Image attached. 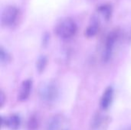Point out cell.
<instances>
[{
  "mask_svg": "<svg viewBox=\"0 0 131 130\" xmlns=\"http://www.w3.org/2000/svg\"><path fill=\"white\" fill-rule=\"evenodd\" d=\"M78 31V25L71 18L61 19L55 26L54 32L61 39H69L75 35Z\"/></svg>",
  "mask_w": 131,
  "mask_h": 130,
  "instance_id": "obj_1",
  "label": "cell"
},
{
  "mask_svg": "<svg viewBox=\"0 0 131 130\" xmlns=\"http://www.w3.org/2000/svg\"><path fill=\"white\" fill-rule=\"evenodd\" d=\"M19 15V9L14 5L5 7L1 15V23L4 27H11L15 24Z\"/></svg>",
  "mask_w": 131,
  "mask_h": 130,
  "instance_id": "obj_2",
  "label": "cell"
},
{
  "mask_svg": "<svg viewBox=\"0 0 131 130\" xmlns=\"http://www.w3.org/2000/svg\"><path fill=\"white\" fill-rule=\"evenodd\" d=\"M59 90L55 83L51 82L44 85L40 90V97L46 103H53L58 97Z\"/></svg>",
  "mask_w": 131,
  "mask_h": 130,
  "instance_id": "obj_3",
  "label": "cell"
},
{
  "mask_svg": "<svg viewBox=\"0 0 131 130\" xmlns=\"http://www.w3.org/2000/svg\"><path fill=\"white\" fill-rule=\"evenodd\" d=\"M110 117L102 113H96L91 119L90 130H105L110 123Z\"/></svg>",
  "mask_w": 131,
  "mask_h": 130,
  "instance_id": "obj_4",
  "label": "cell"
},
{
  "mask_svg": "<svg viewBox=\"0 0 131 130\" xmlns=\"http://www.w3.org/2000/svg\"><path fill=\"white\" fill-rule=\"evenodd\" d=\"M116 39H117V35L114 32H112L108 35L102 52V60L104 62H108L111 60L113 54Z\"/></svg>",
  "mask_w": 131,
  "mask_h": 130,
  "instance_id": "obj_5",
  "label": "cell"
},
{
  "mask_svg": "<svg viewBox=\"0 0 131 130\" xmlns=\"http://www.w3.org/2000/svg\"><path fill=\"white\" fill-rule=\"evenodd\" d=\"M21 123V117L17 114H12L7 117H2V126L12 130L19 129Z\"/></svg>",
  "mask_w": 131,
  "mask_h": 130,
  "instance_id": "obj_6",
  "label": "cell"
},
{
  "mask_svg": "<svg viewBox=\"0 0 131 130\" xmlns=\"http://www.w3.org/2000/svg\"><path fill=\"white\" fill-rule=\"evenodd\" d=\"M100 20L97 16L94 15L92 16L90 24L88 26V28L85 29L84 34L88 38H93L94 37L99 31L100 29Z\"/></svg>",
  "mask_w": 131,
  "mask_h": 130,
  "instance_id": "obj_7",
  "label": "cell"
},
{
  "mask_svg": "<svg viewBox=\"0 0 131 130\" xmlns=\"http://www.w3.org/2000/svg\"><path fill=\"white\" fill-rule=\"evenodd\" d=\"M114 98V89L112 87H108L104 91L103 95L101 99L100 105L102 110H107L112 103Z\"/></svg>",
  "mask_w": 131,
  "mask_h": 130,
  "instance_id": "obj_8",
  "label": "cell"
},
{
  "mask_svg": "<svg viewBox=\"0 0 131 130\" xmlns=\"http://www.w3.org/2000/svg\"><path fill=\"white\" fill-rule=\"evenodd\" d=\"M31 88H32V81L30 79L25 80L22 82L19 93H18V100L20 101H25L26 100L31 92Z\"/></svg>",
  "mask_w": 131,
  "mask_h": 130,
  "instance_id": "obj_9",
  "label": "cell"
},
{
  "mask_svg": "<svg viewBox=\"0 0 131 130\" xmlns=\"http://www.w3.org/2000/svg\"><path fill=\"white\" fill-rule=\"evenodd\" d=\"M63 123V117L61 115H55L50 118L46 124V130H58Z\"/></svg>",
  "mask_w": 131,
  "mask_h": 130,
  "instance_id": "obj_10",
  "label": "cell"
},
{
  "mask_svg": "<svg viewBox=\"0 0 131 130\" xmlns=\"http://www.w3.org/2000/svg\"><path fill=\"white\" fill-rule=\"evenodd\" d=\"M97 10L98 12H100V14H101L106 20H109L111 18L112 15V7L111 5H107V4L102 5L99 6Z\"/></svg>",
  "mask_w": 131,
  "mask_h": 130,
  "instance_id": "obj_11",
  "label": "cell"
},
{
  "mask_svg": "<svg viewBox=\"0 0 131 130\" xmlns=\"http://www.w3.org/2000/svg\"><path fill=\"white\" fill-rule=\"evenodd\" d=\"M38 126H39V119L38 116L32 115L31 116H30L27 124L28 130H37L38 129Z\"/></svg>",
  "mask_w": 131,
  "mask_h": 130,
  "instance_id": "obj_12",
  "label": "cell"
},
{
  "mask_svg": "<svg viewBox=\"0 0 131 130\" xmlns=\"http://www.w3.org/2000/svg\"><path fill=\"white\" fill-rule=\"evenodd\" d=\"M47 62H48V60H47V57L45 56H41L38 59L37 63H36V68L39 73H41L44 71V70L46 67Z\"/></svg>",
  "mask_w": 131,
  "mask_h": 130,
  "instance_id": "obj_13",
  "label": "cell"
},
{
  "mask_svg": "<svg viewBox=\"0 0 131 130\" xmlns=\"http://www.w3.org/2000/svg\"><path fill=\"white\" fill-rule=\"evenodd\" d=\"M0 61L2 64H7L11 61V55L3 48V47H1L0 50Z\"/></svg>",
  "mask_w": 131,
  "mask_h": 130,
  "instance_id": "obj_14",
  "label": "cell"
},
{
  "mask_svg": "<svg viewBox=\"0 0 131 130\" xmlns=\"http://www.w3.org/2000/svg\"><path fill=\"white\" fill-rule=\"evenodd\" d=\"M6 100V97L3 91L1 92V95H0V102H1V107H2L4 106V103Z\"/></svg>",
  "mask_w": 131,
  "mask_h": 130,
  "instance_id": "obj_15",
  "label": "cell"
},
{
  "mask_svg": "<svg viewBox=\"0 0 131 130\" xmlns=\"http://www.w3.org/2000/svg\"><path fill=\"white\" fill-rule=\"evenodd\" d=\"M125 130H131V127H129V128H127V129H126Z\"/></svg>",
  "mask_w": 131,
  "mask_h": 130,
  "instance_id": "obj_16",
  "label": "cell"
}]
</instances>
